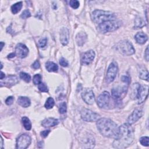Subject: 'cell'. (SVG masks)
<instances>
[{
	"label": "cell",
	"instance_id": "6da1fadb",
	"mask_svg": "<svg viewBox=\"0 0 149 149\" xmlns=\"http://www.w3.org/2000/svg\"><path fill=\"white\" fill-rule=\"evenodd\" d=\"M134 139V131L131 125L126 123L119 127L118 137L113 142V147L116 148H125L129 147Z\"/></svg>",
	"mask_w": 149,
	"mask_h": 149
},
{
	"label": "cell",
	"instance_id": "7a4b0ae2",
	"mask_svg": "<svg viewBox=\"0 0 149 149\" xmlns=\"http://www.w3.org/2000/svg\"><path fill=\"white\" fill-rule=\"evenodd\" d=\"M97 128L104 136L116 139L119 133V127L113 121L108 118H100L97 121Z\"/></svg>",
	"mask_w": 149,
	"mask_h": 149
},
{
	"label": "cell",
	"instance_id": "3957f363",
	"mask_svg": "<svg viewBox=\"0 0 149 149\" xmlns=\"http://www.w3.org/2000/svg\"><path fill=\"white\" fill-rule=\"evenodd\" d=\"M92 19L95 23L100 25L107 21L116 20V16L110 11L96 10L92 12Z\"/></svg>",
	"mask_w": 149,
	"mask_h": 149
},
{
	"label": "cell",
	"instance_id": "277c9868",
	"mask_svg": "<svg viewBox=\"0 0 149 149\" xmlns=\"http://www.w3.org/2000/svg\"><path fill=\"white\" fill-rule=\"evenodd\" d=\"M116 48L118 51L124 55H131L135 52L133 45L128 40H123L119 41L117 44Z\"/></svg>",
	"mask_w": 149,
	"mask_h": 149
},
{
	"label": "cell",
	"instance_id": "5b68a950",
	"mask_svg": "<svg viewBox=\"0 0 149 149\" xmlns=\"http://www.w3.org/2000/svg\"><path fill=\"white\" fill-rule=\"evenodd\" d=\"M121 23L119 21L116 20L107 21L99 25L98 30L103 33L113 32L120 27Z\"/></svg>",
	"mask_w": 149,
	"mask_h": 149
},
{
	"label": "cell",
	"instance_id": "8992f818",
	"mask_svg": "<svg viewBox=\"0 0 149 149\" xmlns=\"http://www.w3.org/2000/svg\"><path fill=\"white\" fill-rule=\"evenodd\" d=\"M81 117L86 122L97 121L100 118V115L89 109L83 108L81 111Z\"/></svg>",
	"mask_w": 149,
	"mask_h": 149
},
{
	"label": "cell",
	"instance_id": "52a82bcc",
	"mask_svg": "<svg viewBox=\"0 0 149 149\" xmlns=\"http://www.w3.org/2000/svg\"><path fill=\"white\" fill-rule=\"evenodd\" d=\"M31 141V137L28 134H22L17 140V148L25 149L29 146Z\"/></svg>",
	"mask_w": 149,
	"mask_h": 149
},
{
	"label": "cell",
	"instance_id": "ba28073f",
	"mask_svg": "<svg viewBox=\"0 0 149 149\" xmlns=\"http://www.w3.org/2000/svg\"><path fill=\"white\" fill-rule=\"evenodd\" d=\"M118 70V65L115 62H112L110 63L107 69L106 75V81L108 83H110L114 81L117 76Z\"/></svg>",
	"mask_w": 149,
	"mask_h": 149
},
{
	"label": "cell",
	"instance_id": "9c48e42d",
	"mask_svg": "<svg viewBox=\"0 0 149 149\" xmlns=\"http://www.w3.org/2000/svg\"><path fill=\"white\" fill-rule=\"evenodd\" d=\"M128 92V86L117 87L113 88L111 90L112 97L115 101H119L123 99Z\"/></svg>",
	"mask_w": 149,
	"mask_h": 149
},
{
	"label": "cell",
	"instance_id": "30bf717a",
	"mask_svg": "<svg viewBox=\"0 0 149 149\" xmlns=\"http://www.w3.org/2000/svg\"><path fill=\"white\" fill-rule=\"evenodd\" d=\"M110 95L108 92H104L99 97L97 100V105L100 108H107L110 103Z\"/></svg>",
	"mask_w": 149,
	"mask_h": 149
},
{
	"label": "cell",
	"instance_id": "8fae6325",
	"mask_svg": "<svg viewBox=\"0 0 149 149\" xmlns=\"http://www.w3.org/2000/svg\"><path fill=\"white\" fill-rule=\"evenodd\" d=\"M82 97L84 101L89 105L93 104L95 100L94 93L90 89H85L82 93Z\"/></svg>",
	"mask_w": 149,
	"mask_h": 149
},
{
	"label": "cell",
	"instance_id": "7c38bea8",
	"mask_svg": "<svg viewBox=\"0 0 149 149\" xmlns=\"http://www.w3.org/2000/svg\"><path fill=\"white\" fill-rule=\"evenodd\" d=\"M29 54L28 48L23 44L19 43L17 45L15 48V54L21 58H26Z\"/></svg>",
	"mask_w": 149,
	"mask_h": 149
},
{
	"label": "cell",
	"instance_id": "4fadbf2b",
	"mask_svg": "<svg viewBox=\"0 0 149 149\" xmlns=\"http://www.w3.org/2000/svg\"><path fill=\"white\" fill-rule=\"evenodd\" d=\"M143 115V111L141 108L135 109L129 115L127 119V123L132 125L137 121Z\"/></svg>",
	"mask_w": 149,
	"mask_h": 149
},
{
	"label": "cell",
	"instance_id": "5bb4252c",
	"mask_svg": "<svg viewBox=\"0 0 149 149\" xmlns=\"http://www.w3.org/2000/svg\"><path fill=\"white\" fill-rule=\"evenodd\" d=\"M148 86H140V89L138 92L137 99L138 100V104H141L143 103L147 97L148 96Z\"/></svg>",
	"mask_w": 149,
	"mask_h": 149
},
{
	"label": "cell",
	"instance_id": "9a60e30c",
	"mask_svg": "<svg viewBox=\"0 0 149 149\" xmlns=\"http://www.w3.org/2000/svg\"><path fill=\"white\" fill-rule=\"evenodd\" d=\"M4 80H1V86L3 85L11 87L19 82L18 78L15 75H9L7 78L4 79Z\"/></svg>",
	"mask_w": 149,
	"mask_h": 149
},
{
	"label": "cell",
	"instance_id": "2e32d148",
	"mask_svg": "<svg viewBox=\"0 0 149 149\" xmlns=\"http://www.w3.org/2000/svg\"><path fill=\"white\" fill-rule=\"evenodd\" d=\"M95 52L93 50H89L84 54L82 57V62L84 65H89L95 59Z\"/></svg>",
	"mask_w": 149,
	"mask_h": 149
},
{
	"label": "cell",
	"instance_id": "e0dca14e",
	"mask_svg": "<svg viewBox=\"0 0 149 149\" xmlns=\"http://www.w3.org/2000/svg\"><path fill=\"white\" fill-rule=\"evenodd\" d=\"M69 33L67 28H62L60 31V41L63 46H66L69 42Z\"/></svg>",
	"mask_w": 149,
	"mask_h": 149
},
{
	"label": "cell",
	"instance_id": "ac0fdd59",
	"mask_svg": "<svg viewBox=\"0 0 149 149\" xmlns=\"http://www.w3.org/2000/svg\"><path fill=\"white\" fill-rule=\"evenodd\" d=\"M59 121L57 119L53 118H48L45 119H44L42 122L41 125L43 126L45 128H48V127H53L54 126H56L58 124Z\"/></svg>",
	"mask_w": 149,
	"mask_h": 149
},
{
	"label": "cell",
	"instance_id": "d6986e66",
	"mask_svg": "<svg viewBox=\"0 0 149 149\" xmlns=\"http://www.w3.org/2000/svg\"><path fill=\"white\" fill-rule=\"evenodd\" d=\"M135 39L138 44H143L147 41L148 37L143 32H138L135 35Z\"/></svg>",
	"mask_w": 149,
	"mask_h": 149
},
{
	"label": "cell",
	"instance_id": "ffe728a7",
	"mask_svg": "<svg viewBox=\"0 0 149 149\" xmlns=\"http://www.w3.org/2000/svg\"><path fill=\"white\" fill-rule=\"evenodd\" d=\"M87 40V35L85 32H80L76 36V41L79 46H82Z\"/></svg>",
	"mask_w": 149,
	"mask_h": 149
},
{
	"label": "cell",
	"instance_id": "44dd1931",
	"mask_svg": "<svg viewBox=\"0 0 149 149\" xmlns=\"http://www.w3.org/2000/svg\"><path fill=\"white\" fill-rule=\"evenodd\" d=\"M17 102L19 105L24 108H27L30 106L31 102L30 99L27 97L21 96L18 99Z\"/></svg>",
	"mask_w": 149,
	"mask_h": 149
},
{
	"label": "cell",
	"instance_id": "7402d4cb",
	"mask_svg": "<svg viewBox=\"0 0 149 149\" xmlns=\"http://www.w3.org/2000/svg\"><path fill=\"white\" fill-rule=\"evenodd\" d=\"M140 85L138 83H134L132 86L131 88V94H130V97L132 99H136L137 96L138 95L139 90L140 89Z\"/></svg>",
	"mask_w": 149,
	"mask_h": 149
},
{
	"label": "cell",
	"instance_id": "603a6c76",
	"mask_svg": "<svg viewBox=\"0 0 149 149\" xmlns=\"http://www.w3.org/2000/svg\"><path fill=\"white\" fill-rule=\"evenodd\" d=\"M46 68L48 72H57L58 70V66L54 62L48 61L46 63Z\"/></svg>",
	"mask_w": 149,
	"mask_h": 149
},
{
	"label": "cell",
	"instance_id": "cb8c5ba5",
	"mask_svg": "<svg viewBox=\"0 0 149 149\" xmlns=\"http://www.w3.org/2000/svg\"><path fill=\"white\" fill-rule=\"evenodd\" d=\"M139 78L142 80L148 81V72L145 68H141L139 70Z\"/></svg>",
	"mask_w": 149,
	"mask_h": 149
},
{
	"label": "cell",
	"instance_id": "d4e9b609",
	"mask_svg": "<svg viewBox=\"0 0 149 149\" xmlns=\"http://www.w3.org/2000/svg\"><path fill=\"white\" fill-rule=\"evenodd\" d=\"M22 8V2H18V3L14 4L11 7L12 12L14 14H17L19 12H20Z\"/></svg>",
	"mask_w": 149,
	"mask_h": 149
},
{
	"label": "cell",
	"instance_id": "484cf974",
	"mask_svg": "<svg viewBox=\"0 0 149 149\" xmlns=\"http://www.w3.org/2000/svg\"><path fill=\"white\" fill-rule=\"evenodd\" d=\"M22 123L23 125L24 128L28 130H29L31 129L32 128V123L30 121V119L26 117H23L22 118Z\"/></svg>",
	"mask_w": 149,
	"mask_h": 149
},
{
	"label": "cell",
	"instance_id": "4316f807",
	"mask_svg": "<svg viewBox=\"0 0 149 149\" xmlns=\"http://www.w3.org/2000/svg\"><path fill=\"white\" fill-rule=\"evenodd\" d=\"M145 22L143 19L140 17H137L135 21V28L136 29L141 28L145 26Z\"/></svg>",
	"mask_w": 149,
	"mask_h": 149
},
{
	"label": "cell",
	"instance_id": "83f0119b",
	"mask_svg": "<svg viewBox=\"0 0 149 149\" xmlns=\"http://www.w3.org/2000/svg\"><path fill=\"white\" fill-rule=\"evenodd\" d=\"M19 77H20V78L21 79L23 80L25 82H26L27 83L30 82V81H31V77H30V75L29 74L27 73L22 72L19 74Z\"/></svg>",
	"mask_w": 149,
	"mask_h": 149
},
{
	"label": "cell",
	"instance_id": "f1b7e54d",
	"mask_svg": "<svg viewBox=\"0 0 149 149\" xmlns=\"http://www.w3.org/2000/svg\"><path fill=\"white\" fill-rule=\"evenodd\" d=\"M54 104H55V102L54 99L52 97H48L45 103L44 106L46 109L49 110V109L52 108Z\"/></svg>",
	"mask_w": 149,
	"mask_h": 149
},
{
	"label": "cell",
	"instance_id": "f546056e",
	"mask_svg": "<svg viewBox=\"0 0 149 149\" xmlns=\"http://www.w3.org/2000/svg\"><path fill=\"white\" fill-rule=\"evenodd\" d=\"M139 141L140 143V144L143 146H148L149 144V138L147 136H144V137H141L140 140Z\"/></svg>",
	"mask_w": 149,
	"mask_h": 149
},
{
	"label": "cell",
	"instance_id": "4dcf8cb0",
	"mask_svg": "<svg viewBox=\"0 0 149 149\" xmlns=\"http://www.w3.org/2000/svg\"><path fill=\"white\" fill-rule=\"evenodd\" d=\"M41 79H42V77L40 74H35L33 77V83L35 85H39L41 82Z\"/></svg>",
	"mask_w": 149,
	"mask_h": 149
},
{
	"label": "cell",
	"instance_id": "1f68e13d",
	"mask_svg": "<svg viewBox=\"0 0 149 149\" xmlns=\"http://www.w3.org/2000/svg\"><path fill=\"white\" fill-rule=\"evenodd\" d=\"M67 110V107H66V104L65 102H62L59 104V112L61 114H63L66 113Z\"/></svg>",
	"mask_w": 149,
	"mask_h": 149
},
{
	"label": "cell",
	"instance_id": "d6a6232c",
	"mask_svg": "<svg viewBox=\"0 0 149 149\" xmlns=\"http://www.w3.org/2000/svg\"><path fill=\"white\" fill-rule=\"evenodd\" d=\"M69 6L73 9H77L80 6V3L77 0H71L69 2Z\"/></svg>",
	"mask_w": 149,
	"mask_h": 149
},
{
	"label": "cell",
	"instance_id": "836d02e7",
	"mask_svg": "<svg viewBox=\"0 0 149 149\" xmlns=\"http://www.w3.org/2000/svg\"><path fill=\"white\" fill-rule=\"evenodd\" d=\"M47 44V39L46 37L40 39L38 42V46L40 48H43L46 47Z\"/></svg>",
	"mask_w": 149,
	"mask_h": 149
},
{
	"label": "cell",
	"instance_id": "e575fe53",
	"mask_svg": "<svg viewBox=\"0 0 149 149\" xmlns=\"http://www.w3.org/2000/svg\"><path fill=\"white\" fill-rule=\"evenodd\" d=\"M38 88H39V90L41 91V92H48V91L47 85L45 83H42V82H41L38 85Z\"/></svg>",
	"mask_w": 149,
	"mask_h": 149
},
{
	"label": "cell",
	"instance_id": "d590c367",
	"mask_svg": "<svg viewBox=\"0 0 149 149\" xmlns=\"http://www.w3.org/2000/svg\"><path fill=\"white\" fill-rule=\"evenodd\" d=\"M31 17V14H30V11H29L28 10H25V11L22 12V15H21V18H22V19H26V18H29V17Z\"/></svg>",
	"mask_w": 149,
	"mask_h": 149
},
{
	"label": "cell",
	"instance_id": "8d00e7d4",
	"mask_svg": "<svg viewBox=\"0 0 149 149\" xmlns=\"http://www.w3.org/2000/svg\"><path fill=\"white\" fill-rule=\"evenodd\" d=\"M59 64L63 67H67L69 65L68 62L63 57L59 59Z\"/></svg>",
	"mask_w": 149,
	"mask_h": 149
},
{
	"label": "cell",
	"instance_id": "74e56055",
	"mask_svg": "<svg viewBox=\"0 0 149 149\" xmlns=\"http://www.w3.org/2000/svg\"><path fill=\"white\" fill-rule=\"evenodd\" d=\"M14 99L12 96H10L8 97L6 100V103L7 105L8 106H10L11 104H13V102H14Z\"/></svg>",
	"mask_w": 149,
	"mask_h": 149
},
{
	"label": "cell",
	"instance_id": "f35d334b",
	"mask_svg": "<svg viewBox=\"0 0 149 149\" xmlns=\"http://www.w3.org/2000/svg\"><path fill=\"white\" fill-rule=\"evenodd\" d=\"M121 80L122 82L126 83L127 85H129L130 83V79L128 77L126 76H123L121 78Z\"/></svg>",
	"mask_w": 149,
	"mask_h": 149
},
{
	"label": "cell",
	"instance_id": "ab89813d",
	"mask_svg": "<svg viewBox=\"0 0 149 149\" xmlns=\"http://www.w3.org/2000/svg\"><path fill=\"white\" fill-rule=\"evenodd\" d=\"M32 68L34 69H39L40 67V62L39 61H35L33 64H32Z\"/></svg>",
	"mask_w": 149,
	"mask_h": 149
},
{
	"label": "cell",
	"instance_id": "60d3db41",
	"mask_svg": "<svg viewBox=\"0 0 149 149\" xmlns=\"http://www.w3.org/2000/svg\"><path fill=\"white\" fill-rule=\"evenodd\" d=\"M50 130H43V131H42L41 133H40V135H41V136H42V137H46L48 135V134L50 133Z\"/></svg>",
	"mask_w": 149,
	"mask_h": 149
},
{
	"label": "cell",
	"instance_id": "b9f144b4",
	"mask_svg": "<svg viewBox=\"0 0 149 149\" xmlns=\"http://www.w3.org/2000/svg\"><path fill=\"white\" fill-rule=\"evenodd\" d=\"M148 57H149V54H148V46L146 48V50L144 52V58L146 60V61H148Z\"/></svg>",
	"mask_w": 149,
	"mask_h": 149
},
{
	"label": "cell",
	"instance_id": "7bdbcfd3",
	"mask_svg": "<svg viewBox=\"0 0 149 149\" xmlns=\"http://www.w3.org/2000/svg\"><path fill=\"white\" fill-rule=\"evenodd\" d=\"M16 55V54H14V53H11V54H9L8 55V58H14L15 56Z\"/></svg>",
	"mask_w": 149,
	"mask_h": 149
},
{
	"label": "cell",
	"instance_id": "ee69618b",
	"mask_svg": "<svg viewBox=\"0 0 149 149\" xmlns=\"http://www.w3.org/2000/svg\"><path fill=\"white\" fill-rule=\"evenodd\" d=\"M1 80H3V79H4L5 78H6V75H5V74L3 72H1Z\"/></svg>",
	"mask_w": 149,
	"mask_h": 149
},
{
	"label": "cell",
	"instance_id": "f6af8a7d",
	"mask_svg": "<svg viewBox=\"0 0 149 149\" xmlns=\"http://www.w3.org/2000/svg\"><path fill=\"white\" fill-rule=\"evenodd\" d=\"M4 45H5V43H4L3 42H1V51H2Z\"/></svg>",
	"mask_w": 149,
	"mask_h": 149
},
{
	"label": "cell",
	"instance_id": "bcb514c9",
	"mask_svg": "<svg viewBox=\"0 0 149 149\" xmlns=\"http://www.w3.org/2000/svg\"><path fill=\"white\" fill-rule=\"evenodd\" d=\"M1 148H3V137H1Z\"/></svg>",
	"mask_w": 149,
	"mask_h": 149
}]
</instances>
